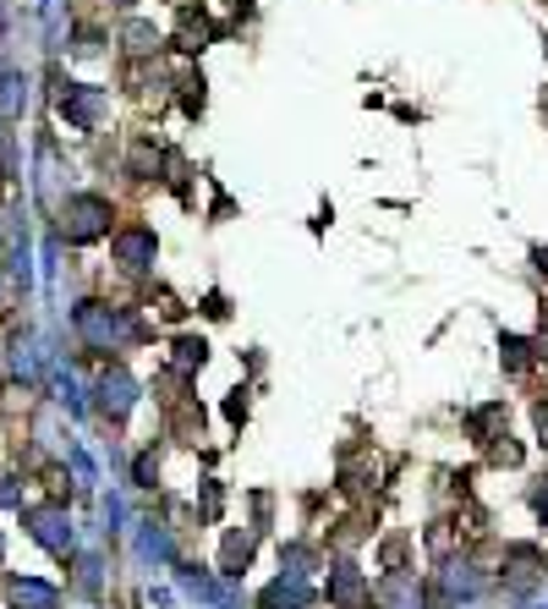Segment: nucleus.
Instances as JSON below:
<instances>
[{"instance_id": "obj_4", "label": "nucleus", "mask_w": 548, "mask_h": 609, "mask_svg": "<svg viewBox=\"0 0 548 609\" xmlns=\"http://www.w3.org/2000/svg\"><path fill=\"white\" fill-rule=\"evenodd\" d=\"M368 605H379V609H422V582L407 577V571H390V577L368 594Z\"/></svg>"}, {"instance_id": "obj_12", "label": "nucleus", "mask_w": 548, "mask_h": 609, "mask_svg": "<svg viewBox=\"0 0 548 609\" xmlns=\"http://www.w3.org/2000/svg\"><path fill=\"white\" fill-rule=\"evenodd\" d=\"M247 560H253V533H231V538H225V555H220V571H225V577H242Z\"/></svg>"}, {"instance_id": "obj_24", "label": "nucleus", "mask_w": 548, "mask_h": 609, "mask_svg": "<svg viewBox=\"0 0 548 609\" xmlns=\"http://www.w3.org/2000/svg\"><path fill=\"white\" fill-rule=\"evenodd\" d=\"M538 264H544V275H548V248H544V253H538Z\"/></svg>"}, {"instance_id": "obj_2", "label": "nucleus", "mask_w": 548, "mask_h": 609, "mask_svg": "<svg viewBox=\"0 0 548 609\" xmlns=\"http://www.w3.org/2000/svg\"><path fill=\"white\" fill-rule=\"evenodd\" d=\"M110 231V198H99V192H77V198H66L61 203V237L66 242H99Z\"/></svg>"}, {"instance_id": "obj_7", "label": "nucleus", "mask_w": 548, "mask_h": 609, "mask_svg": "<svg viewBox=\"0 0 548 609\" xmlns=\"http://www.w3.org/2000/svg\"><path fill=\"white\" fill-rule=\"evenodd\" d=\"M368 582H362V571L351 566V560H340L335 571H329V605H340V609H362L368 605Z\"/></svg>"}, {"instance_id": "obj_5", "label": "nucleus", "mask_w": 548, "mask_h": 609, "mask_svg": "<svg viewBox=\"0 0 548 609\" xmlns=\"http://www.w3.org/2000/svg\"><path fill=\"white\" fill-rule=\"evenodd\" d=\"M137 407V379L127 368H110L105 379H99V412H110V418H127Z\"/></svg>"}, {"instance_id": "obj_9", "label": "nucleus", "mask_w": 548, "mask_h": 609, "mask_svg": "<svg viewBox=\"0 0 548 609\" xmlns=\"http://www.w3.org/2000/svg\"><path fill=\"white\" fill-rule=\"evenodd\" d=\"M307 577H296V571H285L280 582H270L264 588V599H259V609H307Z\"/></svg>"}, {"instance_id": "obj_13", "label": "nucleus", "mask_w": 548, "mask_h": 609, "mask_svg": "<svg viewBox=\"0 0 548 609\" xmlns=\"http://www.w3.org/2000/svg\"><path fill=\"white\" fill-rule=\"evenodd\" d=\"M22 105H28V77L6 72V77H0V116H17Z\"/></svg>"}, {"instance_id": "obj_19", "label": "nucleus", "mask_w": 548, "mask_h": 609, "mask_svg": "<svg viewBox=\"0 0 548 609\" xmlns=\"http://www.w3.org/2000/svg\"><path fill=\"white\" fill-rule=\"evenodd\" d=\"M83 588H88V594H94V588H99V560H94V555H88V560H83Z\"/></svg>"}, {"instance_id": "obj_14", "label": "nucleus", "mask_w": 548, "mask_h": 609, "mask_svg": "<svg viewBox=\"0 0 548 609\" xmlns=\"http://www.w3.org/2000/svg\"><path fill=\"white\" fill-rule=\"evenodd\" d=\"M477 588H483V577H477L472 566H450V571H444V594H450V599H461V594L472 599Z\"/></svg>"}, {"instance_id": "obj_10", "label": "nucleus", "mask_w": 548, "mask_h": 609, "mask_svg": "<svg viewBox=\"0 0 548 609\" xmlns=\"http://www.w3.org/2000/svg\"><path fill=\"white\" fill-rule=\"evenodd\" d=\"M122 39H127L133 55H159V44H165V33H159L154 22H143V17H133V22L122 28Z\"/></svg>"}, {"instance_id": "obj_17", "label": "nucleus", "mask_w": 548, "mask_h": 609, "mask_svg": "<svg viewBox=\"0 0 548 609\" xmlns=\"http://www.w3.org/2000/svg\"><path fill=\"white\" fill-rule=\"evenodd\" d=\"M154 165H159L154 144H137V149H133V176H154Z\"/></svg>"}, {"instance_id": "obj_20", "label": "nucleus", "mask_w": 548, "mask_h": 609, "mask_svg": "<svg viewBox=\"0 0 548 609\" xmlns=\"http://www.w3.org/2000/svg\"><path fill=\"white\" fill-rule=\"evenodd\" d=\"M137 483H143V489H154V456L137 461Z\"/></svg>"}, {"instance_id": "obj_23", "label": "nucleus", "mask_w": 548, "mask_h": 609, "mask_svg": "<svg viewBox=\"0 0 548 609\" xmlns=\"http://www.w3.org/2000/svg\"><path fill=\"white\" fill-rule=\"evenodd\" d=\"M538 516L548 522V489H538Z\"/></svg>"}, {"instance_id": "obj_8", "label": "nucleus", "mask_w": 548, "mask_h": 609, "mask_svg": "<svg viewBox=\"0 0 548 609\" xmlns=\"http://www.w3.org/2000/svg\"><path fill=\"white\" fill-rule=\"evenodd\" d=\"M28 522H33V538H39L44 549H55V555H66V549H72V527H66V516H61L55 505L33 511Z\"/></svg>"}, {"instance_id": "obj_11", "label": "nucleus", "mask_w": 548, "mask_h": 609, "mask_svg": "<svg viewBox=\"0 0 548 609\" xmlns=\"http://www.w3.org/2000/svg\"><path fill=\"white\" fill-rule=\"evenodd\" d=\"M203 357H209V346H203L198 335H181V340L170 346V368H176V374H192V368H203Z\"/></svg>"}, {"instance_id": "obj_3", "label": "nucleus", "mask_w": 548, "mask_h": 609, "mask_svg": "<svg viewBox=\"0 0 548 609\" xmlns=\"http://www.w3.org/2000/svg\"><path fill=\"white\" fill-rule=\"evenodd\" d=\"M105 111H110V94L105 88H94V83H72L66 94H61V116L72 122V127H99L105 122Z\"/></svg>"}, {"instance_id": "obj_1", "label": "nucleus", "mask_w": 548, "mask_h": 609, "mask_svg": "<svg viewBox=\"0 0 548 609\" xmlns=\"http://www.w3.org/2000/svg\"><path fill=\"white\" fill-rule=\"evenodd\" d=\"M77 335L94 346V351H116L137 335L133 313L127 307H105V303H83L77 307Z\"/></svg>"}, {"instance_id": "obj_15", "label": "nucleus", "mask_w": 548, "mask_h": 609, "mask_svg": "<svg viewBox=\"0 0 548 609\" xmlns=\"http://www.w3.org/2000/svg\"><path fill=\"white\" fill-rule=\"evenodd\" d=\"M137 555H143V560H170V538L148 522V527H143V538H137Z\"/></svg>"}, {"instance_id": "obj_25", "label": "nucleus", "mask_w": 548, "mask_h": 609, "mask_svg": "<svg viewBox=\"0 0 548 609\" xmlns=\"http://www.w3.org/2000/svg\"><path fill=\"white\" fill-rule=\"evenodd\" d=\"M181 6H187V0H181Z\"/></svg>"}, {"instance_id": "obj_22", "label": "nucleus", "mask_w": 548, "mask_h": 609, "mask_svg": "<svg viewBox=\"0 0 548 609\" xmlns=\"http://www.w3.org/2000/svg\"><path fill=\"white\" fill-rule=\"evenodd\" d=\"M533 351H538V363H548V335H538V340H533Z\"/></svg>"}, {"instance_id": "obj_6", "label": "nucleus", "mask_w": 548, "mask_h": 609, "mask_svg": "<svg viewBox=\"0 0 548 609\" xmlns=\"http://www.w3.org/2000/svg\"><path fill=\"white\" fill-rule=\"evenodd\" d=\"M154 253H159V237H154L148 225H133V231L116 237V264H122V270H148Z\"/></svg>"}, {"instance_id": "obj_16", "label": "nucleus", "mask_w": 548, "mask_h": 609, "mask_svg": "<svg viewBox=\"0 0 548 609\" xmlns=\"http://www.w3.org/2000/svg\"><path fill=\"white\" fill-rule=\"evenodd\" d=\"M17 605L22 609H55V588H44V582H17Z\"/></svg>"}, {"instance_id": "obj_18", "label": "nucleus", "mask_w": 548, "mask_h": 609, "mask_svg": "<svg viewBox=\"0 0 548 609\" xmlns=\"http://www.w3.org/2000/svg\"><path fill=\"white\" fill-rule=\"evenodd\" d=\"M527 351H533V346H527V340H516V335H510V340H505V363H510V368H527V363H533V357H527Z\"/></svg>"}, {"instance_id": "obj_21", "label": "nucleus", "mask_w": 548, "mask_h": 609, "mask_svg": "<svg viewBox=\"0 0 548 609\" xmlns=\"http://www.w3.org/2000/svg\"><path fill=\"white\" fill-rule=\"evenodd\" d=\"M225 412H231V418H236V423H242V418H247V401H242V390H236V396H231V401H225Z\"/></svg>"}]
</instances>
